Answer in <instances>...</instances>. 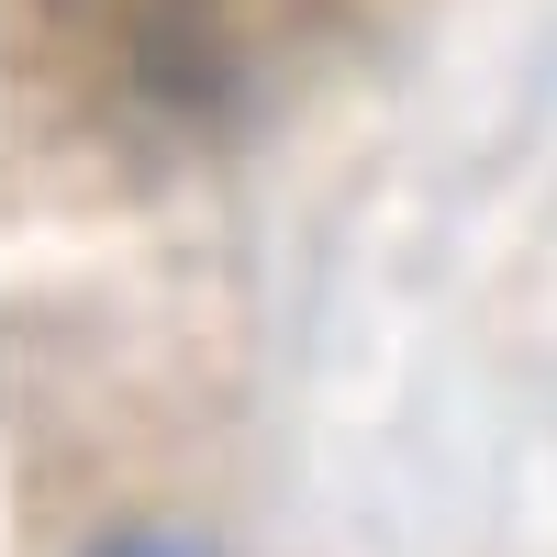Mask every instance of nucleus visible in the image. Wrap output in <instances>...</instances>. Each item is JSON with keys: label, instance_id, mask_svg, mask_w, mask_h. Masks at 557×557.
I'll use <instances>...</instances> for the list:
<instances>
[{"label": "nucleus", "instance_id": "nucleus-1", "mask_svg": "<svg viewBox=\"0 0 557 557\" xmlns=\"http://www.w3.org/2000/svg\"><path fill=\"white\" fill-rule=\"evenodd\" d=\"M323 0H23L34 67L101 134L201 146L235 134L278 78Z\"/></svg>", "mask_w": 557, "mask_h": 557}, {"label": "nucleus", "instance_id": "nucleus-2", "mask_svg": "<svg viewBox=\"0 0 557 557\" xmlns=\"http://www.w3.org/2000/svg\"><path fill=\"white\" fill-rule=\"evenodd\" d=\"M89 557H201L178 524H134V535H112V546H89Z\"/></svg>", "mask_w": 557, "mask_h": 557}]
</instances>
